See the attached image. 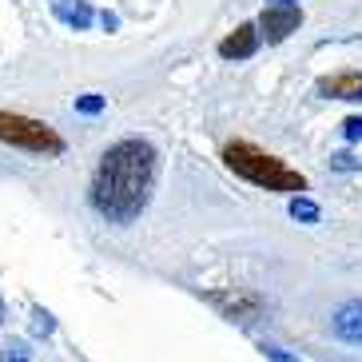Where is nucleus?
I'll return each instance as SVG.
<instances>
[{"label": "nucleus", "instance_id": "obj_15", "mask_svg": "<svg viewBox=\"0 0 362 362\" xmlns=\"http://www.w3.org/2000/svg\"><path fill=\"white\" fill-rule=\"evenodd\" d=\"M259 351H263V358H267V362H298L295 354H287L283 346H275V342H263Z\"/></svg>", "mask_w": 362, "mask_h": 362}, {"label": "nucleus", "instance_id": "obj_12", "mask_svg": "<svg viewBox=\"0 0 362 362\" xmlns=\"http://www.w3.org/2000/svg\"><path fill=\"white\" fill-rule=\"evenodd\" d=\"M52 330H56V319L48 315V310L36 307V310H33V334H36V339H48Z\"/></svg>", "mask_w": 362, "mask_h": 362}, {"label": "nucleus", "instance_id": "obj_2", "mask_svg": "<svg viewBox=\"0 0 362 362\" xmlns=\"http://www.w3.org/2000/svg\"><path fill=\"white\" fill-rule=\"evenodd\" d=\"M223 163L239 175V180L255 183L263 192H287V195H303L307 192V175L271 156V151L255 148V144H247V139H235L223 148Z\"/></svg>", "mask_w": 362, "mask_h": 362}, {"label": "nucleus", "instance_id": "obj_8", "mask_svg": "<svg viewBox=\"0 0 362 362\" xmlns=\"http://www.w3.org/2000/svg\"><path fill=\"white\" fill-rule=\"evenodd\" d=\"M315 88H319V96H327V100H362V72L322 76Z\"/></svg>", "mask_w": 362, "mask_h": 362}, {"label": "nucleus", "instance_id": "obj_17", "mask_svg": "<svg viewBox=\"0 0 362 362\" xmlns=\"http://www.w3.org/2000/svg\"><path fill=\"white\" fill-rule=\"evenodd\" d=\"M100 24H104L107 33H112V28H116V24H119V21H116V16H112V12H104V16H100Z\"/></svg>", "mask_w": 362, "mask_h": 362}, {"label": "nucleus", "instance_id": "obj_10", "mask_svg": "<svg viewBox=\"0 0 362 362\" xmlns=\"http://www.w3.org/2000/svg\"><path fill=\"white\" fill-rule=\"evenodd\" d=\"M291 219H298V223H319V203L307 199V195H291Z\"/></svg>", "mask_w": 362, "mask_h": 362}, {"label": "nucleus", "instance_id": "obj_6", "mask_svg": "<svg viewBox=\"0 0 362 362\" xmlns=\"http://www.w3.org/2000/svg\"><path fill=\"white\" fill-rule=\"evenodd\" d=\"M330 330H334L342 342L362 346V298H346V303L330 315Z\"/></svg>", "mask_w": 362, "mask_h": 362}, {"label": "nucleus", "instance_id": "obj_4", "mask_svg": "<svg viewBox=\"0 0 362 362\" xmlns=\"http://www.w3.org/2000/svg\"><path fill=\"white\" fill-rule=\"evenodd\" d=\"M207 303H211L223 319H231V322H259L263 319V310H267V303H263V295H255V291H243V287H231V291H211L207 295Z\"/></svg>", "mask_w": 362, "mask_h": 362}, {"label": "nucleus", "instance_id": "obj_13", "mask_svg": "<svg viewBox=\"0 0 362 362\" xmlns=\"http://www.w3.org/2000/svg\"><path fill=\"white\" fill-rule=\"evenodd\" d=\"M0 362H33V351H28V342H8L4 346V354H0Z\"/></svg>", "mask_w": 362, "mask_h": 362}, {"label": "nucleus", "instance_id": "obj_7", "mask_svg": "<svg viewBox=\"0 0 362 362\" xmlns=\"http://www.w3.org/2000/svg\"><path fill=\"white\" fill-rule=\"evenodd\" d=\"M259 44H263V40H259L255 24H239L231 36L219 40V56H223V60H247V56L259 52Z\"/></svg>", "mask_w": 362, "mask_h": 362}, {"label": "nucleus", "instance_id": "obj_5", "mask_svg": "<svg viewBox=\"0 0 362 362\" xmlns=\"http://www.w3.org/2000/svg\"><path fill=\"white\" fill-rule=\"evenodd\" d=\"M298 24H303V12L295 8V4H267L263 12H259V40L267 44H283L291 33H298Z\"/></svg>", "mask_w": 362, "mask_h": 362}, {"label": "nucleus", "instance_id": "obj_16", "mask_svg": "<svg viewBox=\"0 0 362 362\" xmlns=\"http://www.w3.org/2000/svg\"><path fill=\"white\" fill-rule=\"evenodd\" d=\"M342 136L351 139V144H358V139H362V116H351V119H342Z\"/></svg>", "mask_w": 362, "mask_h": 362}, {"label": "nucleus", "instance_id": "obj_11", "mask_svg": "<svg viewBox=\"0 0 362 362\" xmlns=\"http://www.w3.org/2000/svg\"><path fill=\"white\" fill-rule=\"evenodd\" d=\"M104 104H107V100L96 96V92H88V96H76V112H80V116H100V112H104Z\"/></svg>", "mask_w": 362, "mask_h": 362}, {"label": "nucleus", "instance_id": "obj_3", "mask_svg": "<svg viewBox=\"0 0 362 362\" xmlns=\"http://www.w3.org/2000/svg\"><path fill=\"white\" fill-rule=\"evenodd\" d=\"M0 139L21 151H33V156H60L64 151V139L56 136L48 124L16 116V112H0Z\"/></svg>", "mask_w": 362, "mask_h": 362}, {"label": "nucleus", "instance_id": "obj_9", "mask_svg": "<svg viewBox=\"0 0 362 362\" xmlns=\"http://www.w3.org/2000/svg\"><path fill=\"white\" fill-rule=\"evenodd\" d=\"M56 16L64 24H72L76 33H84L88 24H92V8H88L84 0H56Z\"/></svg>", "mask_w": 362, "mask_h": 362}, {"label": "nucleus", "instance_id": "obj_14", "mask_svg": "<svg viewBox=\"0 0 362 362\" xmlns=\"http://www.w3.org/2000/svg\"><path fill=\"white\" fill-rule=\"evenodd\" d=\"M330 168H334V171H358L362 160H354L351 151H339V156H330Z\"/></svg>", "mask_w": 362, "mask_h": 362}, {"label": "nucleus", "instance_id": "obj_18", "mask_svg": "<svg viewBox=\"0 0 362 362\" xmlns=\"http://www.w3.org/2000/svg\"><path fill=\"white\" fill-rule=\"evenodd\" d=\"M271 4H295V0H271Z\"/></svg>", "mask_w": 362, "mask_h": 362}, {"label": "nucleus", "instance_id": "obj_1", "mask_svg": "<svg viewBox=\"0 0 362 362\" xmlns=\"http://www.w3.org/2000/svg\"><path fill=\"white\" fill-rule=\"evenodd\" d=\"M156 148L148 139H119L100 156V168L92 175V207L104 215L107 223L128 227L136 223L151 199L156 183Z\"/></svg>", "mask_w": 362, "mask_h": 362}]
</instances>
